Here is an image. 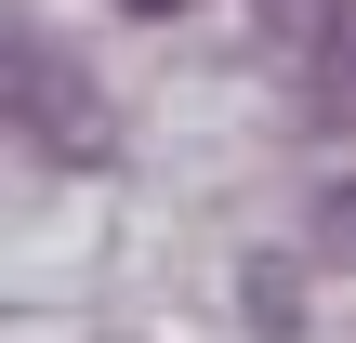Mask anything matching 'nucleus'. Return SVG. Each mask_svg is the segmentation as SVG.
I'll use <instances>...</instances> for the list:
<instances>
[{
    "instance_id": "obj_1",
    "label": "nucleus",
    "mask_w": 356,
    "mask_h": 343,
    "mask_svg": "<svg viewBox=\"0 0 356 343\" xmlns=\"http://www.w3.org/2000/svg\"><path fill=\"white\" fill-rule=\"evenodd\" d=\"M264 26H277V53L304 66V93H317L330 119H356V26H343V0H264Z\"/></svg>"
},
{
    "instance_id": "obj_2",
    "label": "nucleus",
    "mask_w": 356,
    "mask_h": 343,
    "mask_svg": "<svg viewBox=\"0 0 356 343\" xmlns=\"http://www.w3.org/2000/svg\"><path fill=\"white\" fill-rule=\"evenodd\" d=\"M119 13H185V0H119Z\"/></svg>"
}]
</instances>
